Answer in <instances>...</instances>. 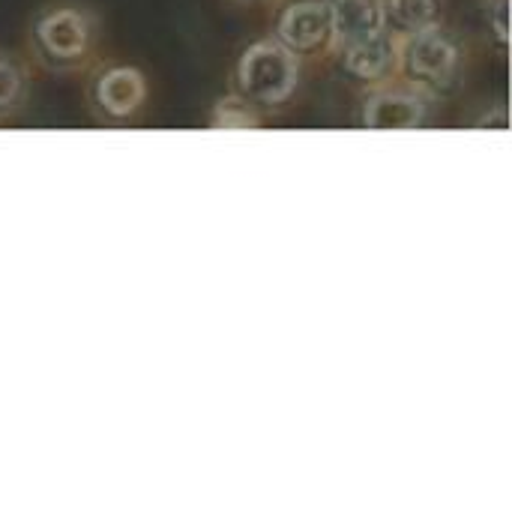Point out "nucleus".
Wrapping results in <instances>:
<instances>
[{
	"mask_svg": "<svg viewBox=\"0 0 512 512\" xmlns=\"http://www.w3.org/2000/svg\"><path fill=\"white\" fill-rule=\"evenodd\" d=\"M294 78H297L294 57L276 42L255 45L252 51H246L240 63L243 90L261 102H282L294 90Z\"/></svg>",
	"mask_w": 512,
	"mask_h": 512,
	"instance_id": "1",
	"label": "nucleus"
},
{
	"mask_svg": "<svg viewBox=\"0 0 512 512\" xmlns=\"http://www.w3.org/2000/svg\"><path fill=\"white\" fill-rule=\"evenodd\" d=\"M330 30H333V18H330V6H324V3L291 6L279 27L282 39L294 48H315L318 42L327 39Z\"/></svg>",
	"mask_w": 512,
	"mask_h": 512,
	"instance_id": "2",
	"label": "nucleus"
},
{
	"mask_svg": "<svg viewBox=\"0 0 512 512\" xmlns=\"http://www.w3.org/2000/svg\"><path fill=\"white\" fill-rule=\"evenodd\" d=\"M330 18L345 42H360L384 27V12L378 0H333Z\"/></svg>",
	"mask_w": 512,
	"mask_h": 512,
	"instance_id": "3",
	"label": "nucleus"
},
{
	"mask_svg": "<svg viewBox=\"0 0 512 512\" xmlns=\"http://www.w3.org/2000/svg\"><path fill=\"white\" fill-rule=\"evenodd\" d=\"M456 63V51L453 45L441 36V33H420L411 48H408V66L411 72L429 78V81H441L450 75Z\"/></svg>",
	"mask_w": 512,
	"mask_h": 512,
	"instance_id": "4",
	"label": "nucleus"
},
{
	"mask_svg": "<svg viewBox=\"0 0 512 512\" xmlns=\"http://www.w3.org/2000/svg\"><path fill=\"white\" fill-rule=\"evenodd\" d=\"M420 120H423L420 102L414 96H402V93L378 96L366 111V123L372 129H414Z\"/></svg>",
	"mask_w": 512,
	"mask_h": 512,
	"instance_id": "5",
	"label": "nucleus"
},
{
	"mask_svg": "<svg viewBox=\"0 0 512 512\" xmlns=\"http://www.w3.org/2000/svg\"><path fill=\"white\" fill-rule=\"evenodd\" d=\"M39 36L42 42L48 45L51 54H60V57H72L84 48L87 42V27L78 15L72 12H60V15H51L42 27H39Z\"/></svg>",
	"mask_w": 512,
	"mask_h": 512,
	"instance_id": "6",
	"label": "nucleus"
},
{
	"mask_svg": "<svg viewBox=\"0 0 512 512\" xmlns=\"http://www.w3.org/2000/svg\"><path fill=\"white\" fill-rule=\"evenodd\" d=\"M141 93H144L141 75L132 69H114L99 84V102L111 114H129L141 102Z\"/></svg>",
	"mask_w": 512,
	"mask_h": 512,
	"instance_id": "7",
	"label": "nucleus"
},
{
	"mask_svg": "<svg viewBox=\"0 0 512 512\" xmlns=\"http://www.w3.org/2000/svg\"><path fill=\"white\" fill-rule=\"evenodd\" d=\"M393 63V42L378 30L360 42H351V51H348V66L363 75V78H375L381 72H387Z\"/></svg>",
	"mask_w": 512,
	"mask_h": 512,
	"instance_id": "8",
	"label": "nucleus"
},
{
	"mask_svg": "<svg viewBox=\"0 0 512 512\" xmlns=\"http://www.w3.org/2000/svg\"><path fill=\"white\" fill-rule=\"evenodd\" d=\"M390 6H393V15L405 27H414V30L429 27L435 18V0H390Z\"/></svg>",
	"mask_w": 512,
	"mask_h": 512,
	"instance_id": "9",
	"label": "nucleus"
},
{
	"mask_svg": "<svg viewBox=\"0 0 512 512\" xmlns=\"http://www.w3.org/2000/svg\"><path fill=\"white\" fill-rule=\"evenodd\" d=\"M18 93V72L6 63H0V111H6L12 105Z\"/></svg>",
	"mask_w": 512,
	"mask_h": 512,
	"instance_id": "10",
	"label": "nucleus"
},
{
	"mask_svg": "<svg viewBox=\"0 0 512 512\" xmlns=\"http://www.w3.org/2000/svg\"><path fill=\"white\" fill-rule=\"evenodd\" d=\"M498 36L507 39V0H498Z\"/></svg>",
	"mask_w": 512,
	"mask_h": 512,
	"instance_id": "11",
	"label": "nucleus"
}]
</instances>
